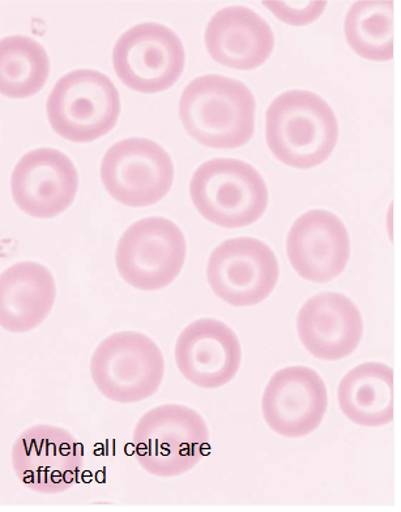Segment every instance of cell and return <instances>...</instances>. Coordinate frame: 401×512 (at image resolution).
<instances>
[{
    "mask_svg": "<svg viewBox=\"0 0 401 512\" xmlns=\"http://www.w3.org/2000/svg\"><path fill=\"white\" fill-rule=\"evenodd\" d=\"M257 102L241 81L221 75L196 78L182 93L179 117L187 134L204 147L234 149L253 138Z\"/></svg>",
    "mask_w": 401,
    "mask_h": 512,
    "instance_id": "6da1fadb",
    "label": "cell"
},
{
    "mask_svg": "<svg viewBox=\"0 0 401 512\" xmlns=\"http://www.w3.org/2000/svg\"><path fill=\"white\" fill-rule=\"evenodd\" d=\"M266 139L277 160L296 169H311L332 155L339 123L331 106L309 91L281 93L267 110Z\"/></svg>",
    "mask_w": 401,
    "mask_h": 512,
    "instance_id": "7a4b0ae2",
    "label": "cell"
},
{
    "mask_svg": "<svg viewBox=\"0 0 401 512\" xmlns=\"http://www.w3.org/2000/svg\"><path fill=\"white\" fill-rule=\"evenodd\" d=\"M206 420L195 409L165 404L140 418L132 446L140 467L156 477H178L195 468L209 448Z\"/></svg>",
    "mask_w": 401,
    "mask_h": 512,
    "instance_id": "3957f363",
    "label": "cell"
},
{
    "mask_svg": "<svg viewBox=\"0 0 401 512\" xmlns=\"http://www.w3.org/2000/svg\"><path fill=\"white\" fill-rule=\"evenodd\" d=\"M190 195L204 219L228 229L257 223L270 199L258 170L234 159H213L199 166L191 178Z\"/></svg>",
    "mask_w": 401,
    "mask_h": 512,
    "instance_id": "277c9868",
    "label": "cell"
},
{
    "mask_svg": "<svg viewBox=\"0 0 401 512\" xmlns=\"http://www.w3.org/2000/svg\"><path fill=\"white\" fill-rule=\"evenodd\" d=\"M164 374V354L142 332H115L101 341L91 358L93 383L114 403L136 404L151 398Z\"/></svg>",
    "mask_w": 401,
    "mask_h": 512,
    "instance_id": "5b68a950",
    "label": "cell"
},
{
    "mask_svg": "<svg viewBox=\"0 0 401 512\" xmlns=\"http://www.w3.org/2000/svg\"><path fill=\"white\" fill-rule=\"evenodd\" d=\"M46 110L55 134L70 142L91 143L117 125L121 100L108 76L93 70H76L54 85Z\"/></svg>",
    "mask_w": 401,
    "mask_h": 512,
    "instance_id": "8992f818",
    "label": "cell"
},
{
    "mask_svg": "<svg viewBox=\"0 0 401 512\" xmlns=\"http://www.w3.org/2000/svg\"><path fill=\"white\" fill-rule=\"evenodd\" d=\"M186 238L164 217L136 221L118 241L115 264L132 288L156 292L169 287L185 266Z\"/></svg>",
    "mask_w": 401,
    "mask_h": 512,
    "instance_id": "52a82bcc",
    "label": "cell"
},
{
    "mask_svg": "<svg viewBox=\"0 0 401 512\" xmlns=\"http://www.w3.org/2000/svg\"><path fill=\"white\" fill-rule=\"evenodd\" d=\"M185 64L181 38L162 24L135 25L118 38L113 49L115 74L135 92L159 93L172 88Z\"/></svg>",
    "mask_w": 401,
    "mask_h": 512,
    "instance_id": "ba28073f",
    "label": "cell"
},
{
    "mask_svg": "<svg viewBox=\"0 0 401 512\" xmlns=\"http://www.w3.org/2000/svg\"><path fill=\"white\" fill-rule=\"evenodd\" d=\"M279 277V260L271 247L257 238H230L208 259L209 287L230 306L262 304L275 290Z\"/></svg>",
    "mask_w": 401,
    "mask_h": 512,
    "instance_id": "9c48e42d",
    "label": "cell"
},
{
    "mask_svg": "<svg viewBox=\"0 0 401 512\" xmlns=\"http://www.w3.org/2000/svg\"><path fill=\"white\" fill-rule=\"evenodd\" d=\"M101 179L110 196L123 206L149 207L172 189L173 161L153 140L125 139L105 153Z\"/></svg>",
    "mask_w": 401,
    "mask_h": 512,
    "instance_id": "30bf717a",
    "label": "cell"
},
{
    "mask_svg": "<svg viewBox=\"0 0 401 512\" xmlns=\"http://www.w3.org/2000/svg\"><path fill=\"white\" fill-rule=\"evenodd\" d=\"M11 462L21 484L42 496H57L78 481L84 465L83 448L66 429L34 425L16 439Z\"/></svg>",
    "mask_w": 401,
    "mask_h": 512,
    "instance_id": "8fae6325",
    "label": "cell"
},
{
    "mask_svg": "<svg viewBox=\"0 0 401 512\" xmlns=\"http://www.w3.org/2000/svg\"><path fill=\"white\" fill-rule=\"evenodd\" d=\"M328 409L326 383L314 369L288 366L277 370L262 396L267 425L281 437L296 439L314 433Z\"/></svg>",
    "mask_w": 401,
    "mask_h": 512,
    "instance_id": "7c38bea8",
    "label": "cell"
},
{
    "mask_svg": "<svg viewBox=\"0 0 401 512\" xmlns=\"http://www.w3.org/2000/svg\"><path fill=\"white\" fill-rule=\"evenodd\" d=\"M78 170L70 157L53 148H38L17 162L11 189L16 206L34 219H53L74 203Z\"/></svg>",
    "mask_w": 401,
    "mask_h": 512,
    "instance_id": "4fadbf2b",
    "label": "cell"
},
{
    "mask_svg": "<svg viewBox=\"0 0 401 512\" xmlns=\"http://www.w3.org/2000/svg\"><path fill=\"white\" fill-rule=\"evenodd\" d=\"M174 357L182 377L206 390L226 386L242 365V345L236 332L221 320H195L181 332Z\"/></svg>",
    "mask_w": 401,
    "mask_h": 512,
    "instance_id": "5bb4252c",
    "label": "cell"
},
{
    "mask_svg": "<svg viewBox=\"0 0 401 512\" xmlns=\"http://www.w3.org/2000/svg\"><path fill=\"white\" fill-rule=\"evenodd\" d=\"M290 264L302 279L328 283L348 266L351 240L335 213L313 209L298 217L287 238Z\"/></svg>",
    "mask_w": 401,
    "mask_h": 512,
    "instance_id": "9a60e30c",
    "label": "cell"
},
{
    "mask_svg": "<svg viewBox=\"0 0 401 512\" xmlns=\"http://www.w3.org/2000/svg\"><path fill=\"white\" fill-rule=\"evenodd\" d=\"M297 332L311 356L335 362L357 351L364 336V319L345 294L323 292L311 297L298 311Z\"/></svg>",
    "mask_w": 401,
    "mask_h": 512,
    "instance_id": "2e32d148",
    "label": "cell"
},
{
    "mask_svg": "<svg viewBox=\"0 0 401 512\" xmlns=\"http://www.w3.org/2000/svg\"><path fill=\"white\" fill-rule=\"evenodd\" d=\"M204 42L213 61L238 71H251L271 57L275 37L270 24L243 6L226 7L209 20Z\"/></svg>",
    "mask_w": 401,
    "mask_h": 512,
    "instance_id": "e0dca14e",
    "label": "cell"
},
{
    "mask_svg": "<svg viewBox=\"0 0 401 512\" xmlns=\"http://www.w3.org/2000/svg\"><path fill=\"white\" fill-rule=\"evenodd\" d=\"M57 298L53 273L44 264L19 262L0 276V326L27 334L48 319Z\"/></svg>",
    "mask_w": 401,
    "mask_h": 512,
    "instance_id": "ac0fdd59",
    "label": "cell"
},
{
    "mask_svg": "<svg viewBox=\"0 0 401 512\" xmlns=\"http://www.w3.org/2000/svg\"><path fill=\"white\" fill-rule=\"evenodd\" d=\"M341 412L353 424L379 428L394 421V369L365 362L348 371L337 387Z\"/></svg>",
    "mask_w": 401,
    "mask_h": 512,
    "instance_id": "d6986e66",
    "label": "cell"
},
{
    "mask_svg": "<svg viewBox=\"0 0 401 512\" xmlns=\"http://www.w3.org/2000/svg\"><path fill=\"white\" fill-rule=\"evenodd\" d=\"M50 75L48 51L31 37L10 36L0 44V92L28 98L45 87Z\"/></svg>",
    "mask_w": 401,
    "mask_h": 512,
    "instance_id": "ffe728a7",
    "label": "cell"
},
{
    "mask_svg": "<svg viewBox=\"0 0 401 512\" xmlns=\"http://www.w3.org/2000/svg\"><path fill=\"white\" fill-rule=\"evenodd\" d=\"M345 37L354 53L374 62L394 59V2H356L345 17Z\"/></svg>",
    "mask_w": 401,
    "mask_h": 512,
    "instance_id": "44dd1931",
    "label": "cell"
},
{
    "mask_svg": "<svg viewBox=\"0 0 401 512\" xmlns=\"http://www.w3.org/2000/svg\"><path fill=\"white\" fill-rule=\"evenodd\" d=\"M281 21L290 25H307L323 14L327 2H302L301 6H290L288 2H264Z\"/></svg>",
    "mask_w": 401,
    "mask_h": 512,
    "instance_id": "7402d4cb",
    "label": "cell"
}]
</instances>
